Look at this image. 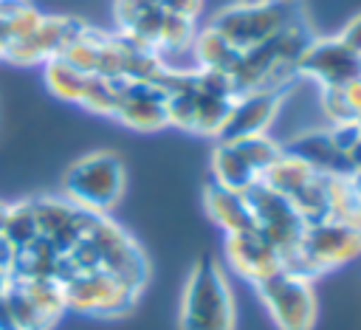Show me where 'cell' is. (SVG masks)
<instances>
[{
    "instance_id": "obj_1",
    "label": "cell",
    "mask_w": 361,
    "mask_h": 330,
    "mask_svg": "<svg viewBox=\"0 0 361 330\" xmlns=\"http://www.w3.org/2000/svg\"><path fill=\"white\" fill-rule=\"evenodd\" d=\"M305 28L293 20L285 31L271 37L268 42L243 51L237 59V68L228 73L234 93H248V90H285L282 85L296 73V59L307 45Z\"/></svg>"
},
{
    "instance_id": "obj_2",
    "label": "cell",
    "mask_w": 361,
    "mask_h": 330,
    "mask_svg": "<svg viewBox=\"0 0 361 330\" xmlns=\"http://www.w3.org/2000/svg\"><path fill=\"white\" fill-rule=\"evenodd\" d=\"M180 330H234V302L220 265L200 257L180 302Z\"/></svg>"
},
{
    "instance_id": "obj_3",
    "label": "cell",
    "mask_w": 361,
    "mask_h": 330,
    "mask_svg": "<svg viewBox=\"0 0 361 330\" xmlns=\"http://www.w3.org/2000/svg\"><path fill=\"white\" fill-rule=\"evenodd\" d=\"M361 254V228L338 220H316L305 226L302 243L293 254L282 259L285 271L313 279L330 268H338Z\"/></svg>"
},
{
    "instance_id": "obj_4",
    "label": "cell",
    "mask_w": 361,
    "mask_h": 330,
    "mask_svg": "<svg viewBox=\"0 0 361 330\" xmlns=\"http://www.w3.org/2000/svg\"><path fill=\"white\" fill-rule=\"evenodd\" d=\"M293 23L290 0H248L220 11L212 20V28L223 34L240 54L251 51Z\"/></svg>"
},
{
    "instance_id": "obj_5",
    "label": "cell",
    "mask_w": 361,
    "mask_h": 330,
    "mask_svg": "<svg viewBox=\"0 0 361 330\" xmlns=\"http://www.w3.org/2000/svg\"><path fill=\"white\" fill-rule=\"evenodd\" d=\"M124 192V164L113 152H93L65 175V195L76 206L104 214Z\"/></svg>"
},
{
    "instance_id": "obj_6",
    "label": "cell",
    "mask_w": 361,
    "mask_h": 330,
    "mask_svg": "<svg viewBox=\"0 0 361 330\" xmlns=\"http://www.w3.org/2000/svg\"><path fill=\"white\" fill-rule=\"evenodd\" d=\"M245 197H248V206L254 212L257 231L282 254V259L288 254H293L299 248L302 234H305V226H307V220L293 206V200L285 197V195H279L276 189L265 186L262 181H257L245 192Z\"/></svg>"
},
{
    "instance_id": "obj_7",
    "label": "cell",
    "mask_w": 361,
    "mask_h": 330,
    "mask_svg": "<svg viewBox=\"0 0 361 330\" xmlns=\"http://www.w3.org/2000/svg\"><path fill=\"white\" fill-rule=\"evenodd\" d=\"M62 291H65V305L79 313H93V316H116L124 313L133 299L135 288L113 276L110 271L93 268V271H76L62 276Z\"/></svg>"
},
{
    "instance_id": "obj_8",
    "label": "cell",
    "mask_w": 361,
    "mask_h": 330,
    "mask_svg": "<svg viewBox=\"0 0 361 330\" xmlns=\"http://www.w3.org/2000/svg\"><path fill=\"white\" fill-rule=\"evenodd\" d=\"M265 310L279 330H310L316 322V293L310 279L279 271L276 276L257 285Z\"/></svg>"
},
{
    "instance_id": "obj_9",
    "label": "cell",
    "mask_w": 361,
    "mask_h": 330,
    "mask_svg": "<svg viewBox=\"0 0 361 330\" xmlns=\"http://www.w3.org/2000/svg\"><path fill=\"white\" fill-rule=\"evenodd\" d=\"M85 240L96 251L102 271H110L113 276H118L121 282H127L135 291L141 288V282L147 276V262H144L138 245L116 223H110L104 214H96L90 228L85 231Z\"/></svg>"
},
{
    "instance_id": "obj_10",
    "label": "cell",
    "mask_w": 361,
    "mask_h": 330,
    "mask_svg": "<svg viewBox=\"0 0 361 330\" xmlns=\"http://www.w3.org/2000/svg\"><path fill=\"white\" fill-rule=\"evenodd\" d=\"M296 73L316 82L322 90L338 87V85L361 76V59L341 37L310 39L296 59Z\"/></svg>"
},
{
    "instance_id": "obj_11",
    "label": "cell",
    "mask_w": 361,
    "mask_h": 330,
    "mask_svg": "<svg viewBox=\"0 0 361 330\" xmlns=\"http://www.w3.org/2000/svg\"><path fill=\"white\" fill-rule=\"evenodd\" d=\"M226 259L234 268V274L251 285H262L265 279L285 271L282 254L257 228L240 231V234H226Z\"/></svg>"
},
{
    "instance_id": "obj_12",
    "label": "cell",
    "mask_w": 361,
    "mask_h": 330,
    "mask_svg": "<svg viewBox=\"0 0 361 330\" xmlns=\"http://www.w3.org/2000/svg\"><path fill=\"white\" fill-rule=\"evenodd\" d=\"M282 90H248L240 93L228 110V118L223 124V130L217 133V141H240L248 135H259L268 133V127L274 124L279 107H282Z\"/></svg>"
},
{
    "instance_id": "obj_13",
    "label": "cell",
    "mask_w": 361,
    "mask_h": 330,
    "mask_svg": "<svg viewBox=\"0 0 361 330\" xmlns=\"http://www.w3.org/2000/svg\"><path fill=\"white\" fill-rule=\"evenodd\" d=\"M85 25L68 17H42V23L23 39L11 42L0 56L14 62V65H34V62H48L65 51V45L82 31Z\"/></svg>"
},
{
    "instance_id": "obj_14",
    "label": "cell",
    "mask_w": 361,
    "mask_h": 330,
    "mask_svg": "<svg viewBox=\"0 0 361 330\" xmlns=\"http://www.w3.org/2000/svg\"><path fill=\"white\" fill-rule=\"evenodd\" d=\"M116 118L130 130L166 127V90L152 82H121Z\"/></svg>"
},
{
    "instance_id": "obj_15",
    "label": "cell",
    "mask_w": 361,
    "mask_h": 330,
    "mask_svg": "<svg viewBox=\"0 0 361 330\" xmlns=\"http://www.w3.org/2000/svg\"><path fill=\"white\" fill-rule=\"evenodd\" d=\"M293 155H299L313 172L319 175H350L347 155L333 144L330 130H310L290 141L288 147Z\"/></svg>"
},
{
    "instance_id": "obj_16",
    "label": "cell",
    "mask_w": 361,
    "mask_h": 330,
    "mask_svg": "<svg viewBox=\"0 0 361 330\" xmlns=\"http://www.w3.org/2000/svg\"><path fill=\"white\" fill-rule=\"evenodd\" d=\"M206 209H209V217L226 234H240V231L257 228L245 192H234V189H226L220 183H212L206 189Z\"/></svg>"
},
{
    "instance_id": "obj_17",
    "label": "cell",
    "mask_w": 361,
    "mask_h": 330,
    "mask_svg": "<svg viewBox=\"0 0 361 330\" xmlns=\"http://www.w3.org/2000/svg\"><path fill=\"white\" fill-rule=\"evenodd\" d=\"M212 172H214V183L234 189V192H248L259 181V172L245 158V152L237 144H223V141H217L214 147Z\"/></svg>"
},
{
    "instance_id": "obj_18",
    "label": "cell",
    "mask_w": 361,
    "mask_h": 330,
    "mask_svg": "<svg viewBox=\"0 0 361 330\" xmlns=\"http://www.w3.org/2000/svg\"><path fill=\"white\" fill-rule=\"evenodd\" d=\"M237 59H240V51L223 34H217L212 25H206L203 31L195 34V39H192V62H195V68L217 71V73L228 76L237 68Z\"/></svg>"
},
{
    "instance_id": "obj_19",
    "label": "cell",
    "mask_w": 361,
    "mask_h": 330,
    "mask_svg": "<svg viewBox=\"0 0 361 330\" xmlns=\"http://www.w3.org/2000/svg\"><path fill=\"white\" fill-rule=\"evenodd\" d=\"M313 175H316V172H313L299 155H293L290 149H279V155L265 166V172L259 175V181H262L265 186L276 189L279 195L293 197V195H299V192L313 181Z\"/></svg>"
},
{
    "instance_id": "obj_20",
    "label": "cell",
    "mask_w": 361,
    "mask_h": 330,
    "mask_svg": "<svg viewBox=\"0 0 361 330\" xmlns=\"http://www.w3.org/2000/svg\"><path fill=\"white\" fill-rule=\"evenodd\" d=\"M20 285V291L28 296V302L34 305V310L39 313V319L51 327L62 310H68L65 305V291H62V279L54 276H37V279H14Z\"/></svg>"
},
{
    "instance_id": "obj_21",
    "label": "cell",
    "mask_w": 361,
    "mask_h": 330,
    "mask_svg": "<svg viewBox=\"0 0 361 330\" xmlns=\"http://www.w3.org/2000/svg\"><path fill=\"white\" fill-rule=\"evenodd\" d=\"M45 85L56 99L79 104L82 93H85V85H87V76L79 73L73 65H68L62 56H54V59L45 62Z\"/></svg>"
},
{
    "instance_id": "obj_22",
    "label": "cell",
    "mask_w": 361,
    "mask_h": 330,
    "mask_svg": "<svg viewBox=\"0 0 361 330\" xmlns=\"http://www.w3.org/2000/svg\"><path fill=\"white\" fill-rule=\"evenodd\" d=\"M104 37H107V34H99V31H93V28L85 25V28L65 45V51H62L59 56H62L68 65H73L79 73L93 76L96 68H99V51H102Z\"/></svg>"
},
{
    "instance_id": "obj_23",
    "label": "cell",
    "mask_w": 361,
    "mask_h": 330,
    "mask_svg": "<svg viewBox=\"0 0 361 330\" xmlns=\"http://www.w3.org/2000/svg\"><path fill=\"white\" fill-rule=\"evenodd\" d=\"M0 237L14 248H25L28 243H34L39 237V228H37V217H34V209L31 203H17V206H8V214H6V223L0 228Z\"/></svg>"
},
{
    "instance_id": "obj_24",
    "label": "cell",
    "mask_w": 361,
    "mask_h": 330,
    "mask_svg": "<svg viewBox=\"0 0 361 330\" xmlns=\"http://www.w3.org/2000/svg\"><path fill=\"white\" fill-rule=\"evenodd\" d=\"M121 82L124 79H107V76H87V85H85V93H82V102L87 110L93 113H102V116H116V107H118V96H121Z\"/></svg>"
},
{
    "instance_id": "obj_25",
    "label": "cell",
    "mask_w": 361,
    "mask_h": 330,
    "mask_svg": "<svg viewBox=\"0 0 361 330\" xmlns=\"http://www.w3.org/2000/svg\"><path fill=\"white\" fill-rule=\"evenodd\" d=\"M330 138H333V144H336L344 155H350V152L361 144V124H358V121L330 124Z\"/></svg>"
},
{
    "instance_id": "obj_26",
    "label": "cell",
    "mask_w": 361,
    "mask_h": 330,
    "mask_svg": "<svg viewBox=\"0 0 361 330\" xmlns=\"http://www.w3.org/2000/svg\"><path fill=\"white\" fill-rule=\"evenodd\" d=\"M341 93H344V102H347V110L355 121H361V76L350 79L341 85Z\"/></svg>"
},
{
    "instance_id": "obj_27",
    "label": "cell",
    "mask_w": 361,
    "mask_h": 330,
    "mask_svg": "<svg viewBox=\"0 0 361 330\" xmlns=\"http://www.w3.org/2000/svg\"><path fill=\"white\" fill-rule=\"evenodd\" d=\"M158 3L164 11L178 14V17H189V20H195L203 8V0H158Z\"/></svg>"
},
{
    "instance_id": "obj_28",
    "label": "cell",
    "mask_w": 361,
    "mask_h": 330,
    "mask_svg": "<svg viewBox=\"0 0 361 330\" xmlns=\"http://www.w3.org/2000/svg\"><path fill=\"white\" fill-rule=\"evenodd\" d=\"M338 37H341V39H344L355 54H361V14H358V17H355V20H353V23H350Z\"/></svg>"
},
{
    "instance_id": "obj_29",
    "label": "cell",
    "mask_w": 361,
    "mask_h": 330,
    "mask_svg": "<svg viewBox=\"0 0 361 330\" xmlns=\"http://www.w3.org/2000/svg\"><path fill=\"white\" fill-rule=\"evenodd\" d=\"M350 183H353V197H355V203H358V209H361V172L350 175Z\"/></svg>"
},
{
    "instance_id": "obj_30",
    "label": "cell",
    "mask_w": 361,
    "mask_h": 330,
    "mask_svg": "<svg viewBox=\"0 0 361 330\" xmlns=\"http://www.w3.org/2000/svg\"><path fill=\"white\" fill-rule=\"evenodd\" d=\"M8 285H11V274H8L6 268H0V299L6 296V291H8Z\"/></svg>"
},
{
    "instance_id": "obj_31",
    "label": "cell",
    "mask_w": 361,
    "mask_h": 330,
    "mask_svg": "<svg viewBox=\"0 0 361 330\" xmlns=\"http://www.w3.org/2000/svg\"><path fill=\"white\" fill-rule=\"evenodd\" d=\"M358 59H361V54H358Z\"/></svg>"
},
{
    "instance_id": "obj_32",
    "label": "cell",
    "mask_w": 361,
    "mask_h": 330,
    "mask_svg": "<svg viewBox=\"0 0 361 330\" xmlns=\"http://www.w3.org/2000/svg\"><path fill=\"white\" fill-rule=\"evenodd\" d=\"M358 124H361V121H358Z\"/></svg>"
}]
</instances>
